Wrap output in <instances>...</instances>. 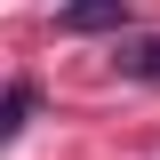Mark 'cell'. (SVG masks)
Wrapping results in <instances>:
<instances>
[{
    "instance_id": "obj_3",
    "label": "cell",
    "mask_w": 160,
    "mask_h": 160,
    "mask_svg": "<svg viewBox=\"0 0 160 160\" xmlns=\"http://www.w3.org/2000/svg\"><path fill=\"white\" fill-rule=\"evenodd\" d=\"M32 104H40V88H32V80H16V88H8V96H0V144L16 136L24 120H32Z\"/></svg>"
},
{
    "instance_id": "obj_1",
    "label": "cell",
    "mask_w": 160,
    "mask_h": 160,
    "mask_svg": "<svg viewBox=\"0 0 160 160\" xmlns=\"http://www.w3.org/2000/svg\"><path fill=\"white\" fill-rule=\"evenodd\" d=\"M56 32H64V40H88V32H128V0H64V8H56Z\"/></svg>"
},
{
    "instance_id": "obj_2",
    "label": "cell",
    "mask_w": 160,
    "mask_h": 160,
    "mask_svg": "<svg viewBox=\"0 0 160 160\" xmlns=\"http://www.w3.org/2000/svg\"><path fill=\"white\" fill-rule=\"evenodd\" d=\"M112 72L160 88V32H112Z\"/></svg>"
}]
</instances>
